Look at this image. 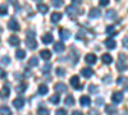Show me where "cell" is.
Returning a JSON list of instances; mask_svg holds the SVG:
<instances>
[{
	"mask_svg": "<svg viewBox=\"0 0 128 115\" xmlns=\"http://www.w3.org/2000/svg\"><path fill=\"white\" fill-rule=\"evenodd\" d=\"M123 46L128 47V38H123Z\"/></svg>",
	"mask_w": 128,
	"mask_h": 115,
	"instance_id": "43",
	"label": "cell"
},
{
	"mask_svg": "<svg viewBox=\"0 0 128 115\" xmlns=\"http://www.w3.org/2000/svg\"><path fill=\"white\" fill-rule=\"evenodd\" d=\"M115 15H116V13H115V10H114V9H110V10H108V12H106V17H108L109 19L115 18Z\"/></svg>",
	"mask_w": 128,
	"mask_h": 115,
	"instance_id": "31",
	"label": "cell"
},
{
	"mask_svg": "<svg viewBox=\"0 0 128 115\" xmlns=\"http://www.w3.org/2000/svg\"><path fill=\"white\" fill-rule=\"evenodd\" d=\"M26 90H27V85H26V83H20V85L16 86V91L18 93H23Z\"/></svg>",
	"mask_w": 128,
	"mask_h": 115,
	"instance_id": "22",
	"label": "cell"
},
{
	"mask_svg": "<svg viewBox=\"0 0 128 115\" xmlns=\"http://www.w3.org/2000/svg\"><path fill=\"white\" fill-rule=\"evenodd\" d=\"M80 102H81V105L82 106H88L90 104H91V99L88 96H82L80 99Z\"/></svg>",
	"mask_w": 128,
	"mask_h": 115,
	"instance_id": "15",
	"label": "cell"
},
{
	"mask_svg": "<svg viewBox=\"0 0 128 115\" xmlns=\"http://www.w3.org/2000/svg\"><path fill=\"white\" fill-rule=\"evenodd\" d=\"M98 91H99V88L96 87V86H94V85L90 86V92L91 93H98Z\"/></svg>",
	"mask_w": 128,
	"mask_h": 115,
	"instance_id": "35",
	"label": "cell"
},
{
	"mask_svg": "<svg viewBox=\"0 0 128 115\" xmlns=\"http://www.w3.org/2000/svg\"><path fill=\"white\" fill-rule=\"evenodd\" d=\"M69 83H70V86H72L73 88H76V90H81V88H82V86L80 85V78H78L77 76H73V77L70 78Z\"/></svg>",
	"mask_w": 128,
	"mask_h": 115,
	"instance_id": "1",
	"label": "cell"
},
{
	"mask_svg": "<svg viewBox=\"0 0 128 115\" xmlns=\"http://www.w3.org/2000/svg\"><path fill=\"white\" fill-rule=\"evenodd\" d=\"M72 115H83V114H82V111H78V110H74V111L72 113Z\"/></svg>",
	"mask_w": 128,
	"mask_h": 115,
	"instance_id": "44",
	"label": "cell"
},
{
	"mask_svg": "<svg viewBox=\"0 0 128 115\" xmlns=\"http://www.w3.org/2000/svg\"><path fill=\"white\" fill-rule=\"evenodd\" d=\"M10 63V58L9 56H3L2 58V64H9Z\"/></svg>",
	"mask_w": 128,
	"mask_h": 115,
	"instance_id": "34",
	"label": "cell"
},
{
	"mask_svg": "<svg viewBox=\"0 0 128 115\" xmlns=\"http://www.w3.org/2000/svg\"><path fill=\"white\" fill-rule=\"evenodd\" d=\"M116 69H118V70H120V72H124V70H127V69H128L127 63H124V61L119 60L118 63H116Z\"/></svg>",
	"mask_w": 128,
	"mask_h": 115,
	"instance_id": "12",
	"label": "cell"
},
{
	"mask_svg": "<svg viewBox=\"0 0 128 115\" xmlns=\"http://www.w3.org/2000/svg\"><path fill=\"white\" fill-rule=\"evenodd\" d=\"M54 90L56 91V93H63V92H67V86L64 85V83H62V82H58L56 85L54 86Z\"/></svg>",
	"mask_w": 128,
	"mask_h": 115,
	"instance_id": "3",
	"label": "cell"
},
{
	"mask_svg": "<svg viewBox=\"0 0 128 115\" xmlns=\"http://www.w3.org/2000/svg\"><path fill=\"white\" fill-rule=\"evenodd\" d=\"M37 9H38V12H41V13H46L48 10H49V6H48L46 4L38 3V4H37Z\"/></svg>",
	"mask_w": 128,
	"mask_h": 115,
	"instance_id": "24",
	"label": "cell"
},
{
	"mask_svg": "<svg viewBox=\"0 0 128 115\" xmlns=\"http://www.w3.org/2000/svg\"><path fill=\"white\" fill-rule=\"evenodd\" d=\"M26 45L28 49H36L37 47V42H36V38H26Z\"/></svg>",
	"mask_w": 128,
	"mask_h": 115,
	"instance_id": "6",
	"label": "cell"
},
{
	"mask_svg": "<svg viewBox=\"0 0 128 115\" xmlns=\"http://www.w3.org/2000/svg\"><path fill=\"white\" fill-rule=\"evenodd\" d=\"M109 4V0H100V5L105 6V5H108Z\"/></svg>",
	"mask_w": 128,
	"mask_h": 115,
	"instance_id": "42",
	"label": "cell"
},
{
	"mask_svg": "<svg viewBox=\"0 0 128 115\" xmlns=\"http://www.w3.org/2000/svg\"><path fill=\"white\" fill-rule=\"evenodd\" d=\"M8 14V8L5 4H0V15H6Z\"/></svg>",
	"mask_w": 128,
	"mask_h": 115,
	"instance_id": "30",
	"label": "cell"
},
{
	"mask_svg": "<svg viewBox=\"0 0 128 115\" xmlns=\"http://www.w3.org/2000/svg\"><path fill=\"white\" fill-rule=\"evenodd\" d=\"M56 74L59 77H63L64 76V69L63 68H56Z\"/></svg>",
	"mask_w": 128,
	"mask_h": 115,
	"instance_id": "37",
	"label": "cell"
},
{
	"mask_svg": "<svg viewBox=\"0 0 128 115\" xmlns=\"http://www.w3.org/2000/svg\"><path fill=\"white\" fill-rule=\"evenodd\" d=\"M123 100V92H114L112 96V101L114 104H119Z\"/></svg>",
	"mask_w": 128,
	"mask_h": 115,
	"instance_id": "4",
	"label": "cell"
},
{
	"mask_svg": "<svg viewBox=\"0 0 128 115\" xmlns=\"http://www.w3.org/2000/svg\"><path fill=\"white\" fill-rule=\"evenodd\" d=\"M28 64H30V67H35V65H37V64H38V59H37L36 56H32V58L28 60Z\"/></svg>",
	"mask_w": 128,
	"mask_h": 115,
	"instance_id": "29",
	"label": "cell"
},
{
	"mask_svg": "<svg viewBox=\"0 0 128 115\" xmlns=\"http://www.w3.org/2000/svg\"><path fill=\"white\" fill-rule=\"evenodd\" d=\"M105 111L108 113V114H110V115H113V114L116 113V108L114 105H106L105 106Z\"/></svg>",
	"mask_w": 128,
	"mask_h": 115,
	"instance_id": "23",
	"label": "cell"
},
{
	"mask_svg": "<svg viewBox=\"0 0 128 115\" xmlns=\"http://www.w3.org/2000/svg\"><path fill=\"white\" fill-rule=\"evenodd\" d=\"M60 37H62V40H68L70 37V35L67 29H62L60 31Z\"/></svg>",
	"mask_w": 128,
	"mask_h": 115,
	"instance_id": "28",
	"label": "cell"
},
{
	"mask_svg": "<svg viewBox=\"0 0 128 115\" xmlns=\"http://www.w3.org/2000/svg\"><path fill=\"white\" fill-rule=\"evenodd\" d=\"M100 10L98 9V8H92L90 12H88V15L91 17V18H98V17H100Z\"/></svg>",
	"mask_w": 128,
	"mask_h": 115,
	"instance_id": "14",
	"label": "cell"
},
{
	"mask_svg": "<svg viewBox=\"0 0 128 115\" xmlns=\"http://www.w3.org/2000/svg\"><path fill=\"white\" fill-rule=\"evenodd\" d=\"M0 97H2V99L9 97V87L8 86H4L2 90H0Z\"/></svg>",
	"mask_w": 128,
	"mask_h": 115,
	"instance_id": "13",
	"label": "cell"
},
{
	"mask_svg": "<svg viewBox=\"0 0 128 115\" xmlns=\"http://www.w3.org/2000/svg\"><path fill=\"white\" fill-rule=\"evenodd\" d=\"M81 74L84 78H91L94 76V70L91 68H83V69H81Z\"/></svg>",
	"mask_w": 128,
	"mask_h": 115,
	"instance_id": "5",
	"label": "cell"
},
{
	"mask_svg": "<svg viewBox=\"0 0 128 115\" xmlns=\"http://www.w3.org/2000/svg\"><path fill=\"white\" fill-rule=\"evenodd\" d=\"M88 115H100V113H99L98 110H94V109H92V110L88 111Z\"/></svg>",
	"mask_w": 128,
	"mask_h": 115,
	"instance_id": "39",
	"label": "cell"
},
{
	"mask_svg": "<svg viewBox=\"0 0 128 115\" xmlns=\"http://www.w3.org/2000/svg\"><path fill=\"white\" fill-rule=\"evenodd\" d=\"M105 46L108 47V49H115V46H116V42H115L114 40L109 38V40H106V41H105Z\"/></svg>",
	"mask_w": 128,
	"mask_h": 115,
	"instance_id": "21",
	"label": "cell"
},
{
	"mask_svg": "<svg viewBox=\"0 0 128 115\" xmlns=\"http://www.w3.org/2000/svg\"><path fill=\"white\" fill-rule=\"evenodd\" d=\"M101 60L104 61V64H110V63L113 61V58H112V55H109V54H104L102 56H101Z\"/></svg>",
	"mask_w": 128,
	"mask_h": 115,
	"instance_id": "18",
	"label": "cell"
},
{
	"mask_svg": "<svg viewBox=\"0 0 128 115\" xmlns=\"http://www.w3.org/2000/svg\"><path fill=\"white\" fill-rule=\"evenodd\" d=\"M24 99L23 97H18V99H14L13 100V106L16 108V109H22L23 108V105H24Z\"/></svg>",
	"mask_w": 128,
	"mask_h": 115,
	"instance_id": "2",
	"label": "cell"
},
{
	"mask_svg": "<svg viewBox=\"0 0 128 115\" xmlns=\"http://www.w3.org/2000/svg\"><path fill=\"white\" fill-rule=\"evenodd\" d=\"M0 115H12V111H10V109L8 106H2L0 108Z\"/></svg>",
	"mask_w": 128,
	"mask_h": 115,
	"instance_id": "25",
	"label": "cell"
},
{
	"mask_svg": "<svg viewBox=\"0 0 128 115\" xmlns=\"http://www.w3.org/2000/svg\"><path fill=\"white\" fill-rule=\"evenodd\" d=\"M102 102H104L102 99H98V100H96V104H98V105H102Z\"/></svg>",
	"mask_w": 128,
	"mask_h": 115,
	"instance_id": "46",
	"label": "cell"
},
{
	"mask_svg": "<svg viewBox=\"0 0 128 115\" xmlns=\"http://www.w3.org/2000/svg\"><path fill=\"white\" fill-rule=\"evenodd\" d=\"M8 41H9V44L12 45V46H18V45H19V42H20V40H19V37H18V36H16V35H13V36H10Z\"/></svg>",
	"mask_w": 128,
	"mask_h": 115,
	"instance_id": "9",
	"label": "cell"
},
{
	"mask_svg": "<svg viewBox=\"0 0 128 115\" xmlns=\"http://www.w3.org/2000/svg\"><path fill=\"white\" fill-rule=\"evenodd\" d=\"M49 100H50V102H51V104H54V105H56V104L60 101V96L56 93V95H52V96H51Z\"/></svg>",
	"mask_w": 128,
	"mask_h": 115,
	"instance_id": "27",
	"label": "cell"
},
{
	"mask_svg": "<svg viewBox=\"0 0 128 115\" xmlns=\"http://www.w3.org/2000/svg\"><path fill=\"white\" fill-rule=\"evenodd\" d=\"M8 28H9V29H12V31H18V29H19V24H18L17 20L10 19L9 22H8Z\"/></svg>",
	"mask_w": 128,
	"mask_h": 115,
	"instance_id": "7",
	"label": "cell"
},
{
	"mask_svg": "<svg viewBox=\"0 0 128 115\" xmlns=\"http://www.w3.org/2000/svg\"><path fill=\"white\" fill-rule=\"evenodd\" d=\"M112 81V77H105L104 78V82H110Z\"/></svg>",
	"mask_w": 128,
	"mask_h": 115,
	"instance_id": "47",
	"label": "cell"
},
{
	"mask_svg": "<svg viewBox=\"0 0 128 115\" xmlns=\"http://www.w3.org/2000/svg\"><path fill=\"white\" fill-rule=\"evenodd\" d=\"M55 115H67V110H64V109H58Z\"/></svg>",
	"mask_w": 128,
	"mask_h": 115,
	"instance_id": "36",
	"label": "cell"
},
{
	"mask_svg": "<svg viewBox=\"0 0 128 115\" xmlns=\"http://www.w3.org/2000/svg\"><path fill=\"white\" fill-rule=\"evenodd\" d=\"M64 49H66V46H64L63 42H56V44H54V51H56L58 54L63 53Z\"/></svg>",
	"mask_w": 128,
	"mask_h": 115,
	"instance_id": "10",
	"label": "cell"
},
{
	"mask_svg": "<svg viewBox=\"0 0 128 115\" xmlns=\"http://www.w3.org/2000/svg\"><path fill=\"white\" fill-rule=\"evenodd\" d=\"M5 77H6V73L0 68V78H5Z\"/></svg>",
	"mask_w": 128,
	"mask_h": 115,
	"instance_id": "41",
	"label": "cell"
},
{
	"mask_svg": "<svg viewBox=\"0 0 128 115\" xmlns=\"http://www.w3.org/2000/svg\"><path fill=\"white\" fill-rule=\"evenodd\" d=\"M84 60H86L87 64L92 65V64H95V63H96V55L95 54H87L86 56H84Z\"/></svg>",
	"mask_w": 128,
	"mask_h": 115,
	"instance_id": "8",
	"label": "cell"
},
{
	"mask_svg": "<svg viewBox=\"0 0 128 115\" xmlns=\"http://www.w3.org/2000/svg\"><path fill=\"white\" fill-rule=\"evenodd\" d=\"M64 104L68 105V106H73L74 105V97L72 95H68L66 99H64Z\"/></svg>",
	"mask_w": 128,
	"mask_h": 115,
	"instance_id": "17",
	"label": "cell"
},
{
	"mask_svg": "<svg viewBox=\"0 0 128 115\" xmlns=\"http://www.w3.org/2000/svg\"><path fill=\"white\" fill-rule=\"evenodd\" d=\"M116 82H118V85H124V83L127 82V78L126 77H120V78H118Z\"/></svg>",
	"mask_w": 128,
	"mask_h": 115,
	"instance_id": "38",
	"label": "cell"
},
{
	"mask_svg": "<svg viewBox=\"0 0 128 115\" xmlns=\"http://www.w3.org/2000/svg\"><path fill=\"white\" fill-rule=\"evenodd\" d=\"M60 19H62V14H60V13H56V12H55V13L51 14V22H52V23H58Z\"/></svg>",
	"mask_w": 128,
	"mask_h": 115,
	"instance_id": "19",
	"label": "cell"
},
{
	"mask_svg": "<svg viewBox=\"0 0 128 115\" xmlns=\"http://www.w3.org/2000/svg\"><path fill=\"white\" fill-rule=\"evenodd\" d=\"M37 115H49V110L45 108H40L37 110Z\"/></svg>",
	"mask_w": 128,
	"mask_h": 115,
	"instance_id": "33",
	"label": "cell"
},
{
	"mask_svg": "<svg viewBox=\"0 0 128 115\" xmlns=\"http://www.w3.org/2000/svg\"><path fill=\"white\" fill-rule=\"evenodd\" d=\"M52 5H54L55 8H59L63 5V1H52Z\"/></svg>",
	"mask_w": 128,
	"mask_h": 115,
	"instance_id": "40",
	"label": "cell"
},
{
	"mask_svg": "<svg viewBox=\"0 0 128 115\" xmlns=\"http://www.w3.org/2000/svg\"><path fill=\"white\" fill-rule=\"evenodd\" d=\"M40 55L42 59H45V60H49L51 58V53H50V50H41L40 51Z\"/></svg>",
	"mask_w": 128,
	"mask_h": 115,
	"instance_id": "16",
	"label": "cell"
},
{
	"mask_svg": "<svg viewBox=\"0 0 128 115\" xmlns=\"http://www.w3.org/2000/svg\"><path fill=\"white\" fill-rule=\"evenodd\" d=\"M48 91H49V88H48L46 85H40V87H38V93L40 95H46Z\"/></svg>",
	"mask_w": 128,
	"mask_h": 115,
	"instance_id": "26",
	"label": "cell"
},
{
	"mask_svg": "<svg viewBox=\"0 0 128 115\" xmlns=\"http://www.w3.org/2000/svg\"><path fill=\"white\" fill-rule=\"evenodd\" d=\"M16 56H17L18 59H23V58L26 56V51H24V50H18L17 53H16Z\"/></svg>",
	"mask_w": 128,
	"mask_h": 115,
	"instance_id": "32",
	"label": "cell"
},
{
	"mask_svg": "<svg viewBox=\"0 0 128 115\" xmlns=\"http://www.w3.org/2000/svg\"><path fill=\"white\" fill-rule=\"evenodd\" d=\"M106 33H108L109 36H115L118 32H116V29H115L114 26H108L106 27Z\"/></svg>",
	"mask_w": 128,
	"mask_h": 115,
	"instance_id": "20",
	"label": "cell"
},
{
	"mask_svg": "<svg viewBox=\"0 0 128 115\" xmlns=\"http://www.w3.org/2000/svg\"><path fill=\"white\" fill-rule=\"evenodd\" d=\"M49 69H50V64H45L44 68H42V70H44V72H46V70H49Z\"/></svg>",
	"mask_w": 128,
	"mask_h": 115,
	"instance_id": "45",
	"label": "cell"
},
{
	"mask_svg": "<svg viewBox=\"0 0 128 115\" xmlns=\"http://www.w3.org/2000/svg\"><path fill=\"white\" fill-rule=\"evenodd\" d=\"M52 35L51 33H46V35H44L42 36V42H44L45 45H48V44H51L52 42Z\"/></svg>",
	"mask_w": 128,
	"mask_h": 115,
	"instance_id": "11",
	"label": "cell"
}]
</instances>
